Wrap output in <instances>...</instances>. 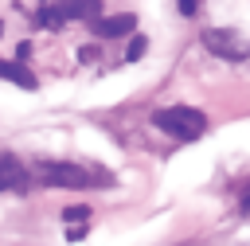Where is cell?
<instances>
[{
  "instance_id": "cell-4",
  "label": "cell",
  "mask_w": 250,
  "mask_h": 246,
  "mask_svg": "<svg viewBox=\"0 0 250 246\" xmlns=\"http://www.w3.org/2000/svg\"><path fill=\"white\" fill-rule=\"evenodd\" d=\"M35 176L43 180V184H55V187H82L90 176L78 168V164H70V160H43L39 168H35Z\"/></svg>"
},
{
  "instance_id": "cell-5",
  "label": "cell",
  "mask_w": 250,
  "mask_h": 246,
  "mask_svg": "<svg viewBox=\"0 0 250 246\" xmlns=\"http://www.w3.org/2000/svg\"><path fill=\"white\" fill-rule=\"evenodd\" d=\"M90 27H94L98 39H121V35H133V31H137V16H133V12H121V16H98V20H90Z\"/></svg>"
},
{
  "instance_id": "cell-11",
  "label": "cell",
  "mask_w": 250,
  "mask_h": 246,
  "mask_svg": "<svg viewBox=\"0 0 250 246\" xmlns=\"http://www.w3.org/2000/svg\"><path fill=\"white\" fill-rule=\"evenodd\" d=\"M242 211H246V215H250V195H242Z\"/></svg>"
},
{
  "instance_id": "cell-8",
  "label": "cell",
  "mask_w": 250,
  "mask_h": 246,
  "mask_svg": "<svg viewBox=\"0 0 250 246\" xmlns=\"http://www.w3.org/2000/svg\"><path fill=\"white\" fill-rule=\"evenodd\" d=\"M145 51H148V43H145V35H137V31H133V39H129V51H125V59H129V62H137V59H141Z\"/></svg>"
},
{
  "instance_id": "cell-2",
  "label": "cell",
  "mask_w": 250,
  "mask_h": 246,
  "mask_svg": "<svg viewBox=\"0 0 250 246\" xmlns=\"http://www.w3.org/2000/svg\"><path fill=\"white\" fill-rule=\"evenodd\" d=\"M203 47L215 55V59H227V62H242L250 59V39L230 31V27H207L203 31Z\"/></svg>"
},
{
  "instance_id": "cell-9",
  "label": "cell",
  "mask_w": 250,
  "mask_h": 246,
  "mask_svg": "<svg viewBox=\"0 0 250 246\" xmlns=\"http://www.w3.org/2000/svg\"><path fill=\"white\" fill-rule=\"evenodd\" d=\"M176 4H180L184 16H195V12H199V0H176Z\"/></svg>"
},
{
  "instance_id": "cell-10",
  "label": "cell",
  "mask_w": 250,
  "mask_h": 246,
  "mask_svg": "<svg viewBox=\"0 0 250 246\" xmlns=\"http://www.w3.org/2000/svg\"><path fill=\"white\" fill-rule=\"evenodd\" d=\"M86 215H90V207H66V219H70V223H74V219H86Z\"/></svg>"
},
{
  "instance_id": "cell-1",
  "label": "cell",
  "mask_w": 250,
  "mask_h": 246,
  "mask_svg": "<svg viewBox=\"0 0 250 246\" xmlns=\"http://www.w3.org/2000/svg\"><path fill=\"white\" fill-rule=\"evenodd\" d=\"M152 125L164 129V133H172V137H180V141H195V137L207 133V117H203L199 109H191V105L156 109V113H152Z\"/></svg>"
},
{
  "instance_id": "cell-3",
  "label": "cell",
  "mask_w": 250,
  "mask_h": 246,
  "mask_svg": "<svg viewBox=\"0 0 250 246\" xmlns=\"http://www.w3.org/2000/svg\"><path fill=\"white\" fill-rule=\"evenodd\" d=\"M98 16H102V0H59V4L39 12V23L59 27L66 20H98Z\"/></svg>"
},
{
  "instance_id": "cell-7",
  "label": "cell",
  "mask_w": 250,
  "mask_h": 246,
  "mask_svg": "<svg viewBox=\"0 0 250 246\" xmlns=\"http://www.w3.org/2000/svg\"><path fill=\"white\" fill-rule=\"evenodd\" d=\"M0 78L20 82L23 90H35V74H27V70H23V66H16V62H0Z\"/></svg>"
},
{
  "instance_id": "cell-6",
  "label": "cell",
  "mask_w": 250,
  "mask_h": 246,
  "mask_svg": "<svg viewBox=\"0 0 250 246\" xmlns=\"http://www.w3.org/2000/svg\"><path fill=\"white\" fill-rule=\"evenodd\" d=\"M23 187H27L23 164H20L12 152H4V156H0V191H23Z\"/></svg>"
}]
</instances>
